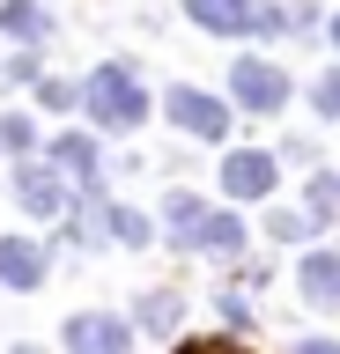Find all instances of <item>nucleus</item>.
I'll return each mask as SVG.
<instances>
[{
  "mask_svg": "<svg viewBox=\"0 0 340 354\" xmlns=\"http://www.w3.org/2000/svg\"><path fill=\"white\" fill-rule=\"evenodd\" d=\"M82 104H89L96 126H111V133H126V126H141V118H148V96H141V82H134L118 59L96 66L89 82H82Z\"/></svg>",
  "mask_w": 340,
  "mask_h": 354,
  "instance_id": "1",
  "label": "nucleus"
},
{
  "mask_svg": "<svg viewBox=\"0 0 340 354\" xmlns=\"http://www.w3.org/2000/svg\"><path fill=\"white\" fill-rule=\"evenodd\" d=\"M185 15L200 30H215V37H244V30H274L281 22L267 0H185Z\"/></svg>",
  "mask_w": 340,
  "mask_h": 354,
  "instance_id": "2",
  "label": "nucleus"
},
{
  "mask_svg": "<svg viewBox=\"0 0 340 354\" xmlns=\"http://www.w3.org/2000/svg\"><path fill=\"white\" fill-rule=\"evenodd\" d=\"M170 118H178L185 133H200V140H222L229 133V104L207 96V88H170Z\"/></svg>",
  "mask_w": 340,
  "mask_h": 354,
  "instance_id": "3",
  "label": "nucleus"
},
{
  "mask_svg": "<svg viewBox=\"0 0 340 354\" xmlns=\"http://www.w3.org/2000/svg\"><path fill=\"white\" fill-rule=\"evenodd\" d=\"M237 104L244 111H281L289 104V74L267 59H237Z\"/></svg>",
  "mask_w": 340,
  "mask_h": 354,
  "instance_id": "4",
  "label": "nucleus"
},
{
  "mask_svg": "<svg viewBox=\"0 0 340 354\" xmlns=\"http://www.w3.org/2000/svg\"><path fill=\"white\" fill-rule=\"evenodd\" d=\"M222 192H229V199H267V192H274V155L237 148V155L222 162Z\"/></svg>",
  "mask_w": 340,
  "mask_h": 354,
  "instance_id": "5",
  "label": "nucleus"
},
{
  "mask_svg": "<svg viewBox=\"0 0 340 354\" xmlns=\"http://www.w3.org/2000/svg\"><path fill=\"white\" fill-rule=\"evenodd\" d=\"M67 347L74 354H126V325L104 317V310H82V317H67Z\"/></svg>",
  "mask_w": 340,
  "mask_h": 354,
  "instance_id": "6",
  "label": "nucleus"
},
{
  "mask_svg": "<svg viewBox=\"0 0 340 354\" xmlns=\"http://www.w3.org/2000/svg\"><path fill=\"white\" fill-rule=\"evenodd\" d=\"M0 281L8 288H37L45 281V243L37 236H8L0 243Z\"/></svg>",
  "mask_w": 340,
  "mask_h": 354,
  "instance_id": "7",
  "label": "nucleus"
},
{
  "mask_svg": "<svg viewBox=\"0 0 340 354\" xmlns=\"http://www.w3.org/2000/svg\"><path fill=\"white\" fill-rule=\"evenodd\" d=\"M185 251H207V259H237L244 251V229H237V214H200V229H193V243Z\"/></svg>",
  "mask_w": 340,
  "mask_h": 354,
  "instance_id": "8",
  "label": "nucleus"
},
{
  "mask_svg": "<svg viewBox=\"0 0 340 354\" xmlns=\"http://www.w3.org/2000/svg\"><path fill=\"white\" fill-rule=\"evenodd\" d=\"M296 281L311 303H340V251H311V259L296 266Z\"/></svg>",
  "mask_w": 340,
  "mask_h": 354,
  "instance_id": "9",
  "label": "nucleus"
},
{
  "mask_svg": "<svg viewBox=\"0 0 340 354\" xmlns=\"http://www.w3.org/2000/svg\"><path fill=\"white\" fill-rule=\"evenodd\" d=\"M15 199H23L30 214H60V199H67L60 192V170H23L15 177Z\"/></svg>",
  "mask_w": 340,
  "mask_h": 354,
  "instance_id": "10",
  "label": "nucleus"
},
{
  "mask_svg": "<svg viewBox=\"0 0 340 354\" xmlns=\"http://www.w3.org/2000/svg\"><path fill=\"white\" fill-rule=\"evenodd\" d=\"M0 30H8V37H45V8H37V0H8V8H0Z\"/></svg>",
  "mask_w": 340,
  "mask_h": 354,
  "instance_id": "11",
  "label": "nucleus"
},
{
  "mask_svg": "<svg viewBox=\"0 0 340 354\" xmlns=\"http://www.w3.org/2000/svg\"><path fill=\"white\" fill-rule=\"evenodd\" d=\"M52 162H60V170H74V177H89V170H96V140L67 133V140H52Z\"/></svg>",
  "mask_w": 340,
  "mask_h": 354,
  "instance_id": "12",
  "label": "nucleus"
},
{
  "mask_svg": "<svg viewBox=\"0 0 340 354\" xmlns=\"http://www.w3.org/2000/svg\"><path fill=\"white\" fill-rule=\"evenodd\" d=\"M141 325L148 332H178V295H148V303H141Z\"/></svg>",
  "mask_w": 340,
  "mask_h": 354,
  "instance_id": "13",
  "label": "nucleus"
},
{
  "mask_svg": "<svg viewBox=\"0 0 340 354\" xmlns=\"http://www.w3.org/2000/svg\"><path fill=\"white\" fill-rule=\"evenodd\" d=\"M111 236H118V243H148V236H156V221L134 214V207H118V214H111Z\"/></svg>",
  "mask_w": 340,
  "mask_h": 354,
  "instance_id": "14",
  "label": "nucleus"
},
{
  "mask_svg": "<svg viewBox=\"0 0 340 354\" xmlns=\"http://www.w3.org/2000/svg\"><path fill=\"white\" fill-rule=\"evenodd\" d=\"M170 221L185 229L178 243H193V229H200V199H193V192H178V199H170Z\"/></svg>",
  "mask_w": 340,
  "mask_h": 354,
  "instance_id": "15",
  "label": "nucleus"
},
{
  "mask_svg": "<svg viewBox=\"0 0 340 354\" xmlns=\"http://www.w3.org/2000/svg\"><path fill=\"white\" fill-rule=\"evenodd\" d=\"M311 214H340V185L333 177H311Z\"/></svg>",
  "mask_w": 340,
  "mask_h": 354,
  "instance_id": "16",
  "label": "nucleus"
},
{
  "mask_svg": "<svg viewBox=\"0 0 340 354\" xmlns=\"http://www.w3.org/2000/svg\"><path fill=\"white\" fill-rule=\"evenodd\" d=\"M311 104H318V111H325V118H340V74H325V82H318V88H311Z\"/></svg>",
  "mask_w": 340,
  "mask_h": 354,
  "instance_id": "17",
  "label": "nucleus"
},
{
  "mask_svg": "<svg viewBox=\"0 0 340 354\" xmlns=\"http://www.w3.org/2000/svg\"><path fill=\"white\" fill-rule=\"evenodd\" d=\"M0 140H8V148H30V140H37V126H30V118H8V126H0Z\"/></svg>",
  "mask_w": 340,
  "mask_h": 354,
  "instance_id": "18",
  "label": "nucleus"
},
{
  "mask_svg": "<svg viewBox=\"0 0 340 354\" xmlns=\"http://www.w3.org/2000/svg\"><path fill=\"white\" fill-rule=\"evenodd\" d=\"M45 104L67 111V104H82V88H74V82H45Z\"/></svg>",
  "mask_w": 340,
  "mask_h": 354,
  "instance_id": "19",
  "label": "nucleus"
},
{
  "mask_svg": "<svg viewBox=\"0 0 340 354\" xmlns=\"http://www.w3.org/2000/svg\"><path fill=\"white\" fill-rule=\"evenodd\" d=\"M178 354H244V347H229V339H193V347H178Z\"/></svg>",
  "mask_w": 340,
  "mask_h": 354,
  "instance_id": "20",
  "label": "nucleus"
},
{
  "mask_svg": "<svg viewBox=\"0 0 340 354\" xmlns=\"http://www.w3.org/2000/svg\"><path fill=\"white\" fill-rule=\"evenodd\" d=\"M296 354H340V347H333V339H303Z\"/></svg>",
  "mask_w": 340,
  "mask_h": 354,
  "instance_id": "21",
  "label": "nucleus"
},
{
  "mask_svg": "<svg viewBox=\"0 0 340 354\" xmlns=\"http://www.w3.org/2000/svg\"><path fill=\"white\" fill-rule=\"evenodd\" d=\"M333 44H340V15H333Z\"/></svg>",
  "mask_w": 340,
  "mask_h": 354,
  "instance_id": "22",
  "label": "nucleus"
},
{
  "mask_svg": "<svg viewBox=\"0 0 340 354\" xmlns=\"http://www.w3.org/2000/svg\"><path fill=\"white\" fill-rule=\"evenodd\" d=\"M23 354H30V347H23Z\"/></svg>",
  "mask_w": 340,
  "mask_h": 354,
  "instance_id": "23",
  "label": "nucleus"
}]
</instances>
